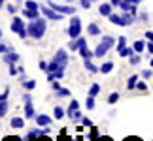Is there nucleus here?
I'll return each mask as SVG.
<instances>
[{
  "label": "nucleus",
  "instance_id": "nucleus-51",
  "mask_svg": "<svg viewBox=\"0 0 153 141\" xmlns=\"http://www.w3.org/2000/svg\"><path fill=\"white\" fill-rule=\"evenodd\" d=\"M140 19H142V21H148L149 15H148V13H142V15H140Z\"/></svg>",
  "mask_w": 153,
  "mask_h": 141
},
{
  "label": "nucleus",
  "instance_id": "nucleus-44",
  "mask_svg": "<svg viewBox=\"0 0 153 141\" xmlns=\"http://www.w3.org/2000/svg\"><path fill=\"white\" fill-rule=\"evenodd\" d=\"M6 10H8V11H10V13H11V15H13V13H15V11H17V8H15V6H13V4H8V6H6Z\"/></svg>",
  "mask_w": 153,
  "mask_h": 141
},
{
  "label": "nucleus",
  "instance_id": "nucleus-42",
  "mask_svg": "<svg viewBox=\"0 0 153 141\" xmlns=\"http://www.w3.org/2000/svg\"><path fill=\"white\" fill-rule=\"evenodd\" d=\"M51 89L55 90V92H57L59 89H61V83H59V79H55V81H53V83H51Z\"/></svg>",
  "mask_w": 153,
  "mask_h": 141
},
{
  "label": "nucleus",
  "instance_id": "nucleus-27",
  "mask_svg": "<svg viewBox=\"0 0 153 141\" xmlns=\"http://www.w3.org/2000/svg\"><path fill=\"white\" fill-rule=\"evenodd\" d=\"M117 53H119L121 49H125V47H127V38L125 36H119V38H117Z\"/></svg>",
  "mask_w": 153,
  "mask_h": 141
},
{
  "label": "nucleus",
  "instance_id": "nucleus-13",
  "mask_svg": "<svg viewBox=\"0 0 153 141\" xmlns=\"http://www.w3.org/2000/svg\"><path fill=\"white\" fill-rule=\"evenodd\" d=\"M79 55H81L83 60H93V58H95V51H91L87 45H81L79 47Z\"/></svg>",
  "mask_w": 153,
  "mask_h": 141
},
{
  "label": "nucleus",
  "instance_id": "nucleus-40",
  "mask_svg": "<svg viewBox=\"0 0 153 141\" xmlns=\"http://www.w3.org/2000/svg\"><path fill=\"white\" fill-rule=\"evenodd\" d=\"M48 66H49V62H45V60H40V64H38V68L45 73H48Z\"/></svg>",
  "mask_w": 153,
  "mask_h": 141
},
{
  "label": "nucleus",
  "instance_id": "nucleus-34",
  "mask_svg": "<svg viewBox=\"0 0 153 141\" xmlns=\"http://www.w3.org/2000/svg\"><path fill=\"white\" fill-rule=\"evenodd\" d=\"M25 8H28V10H40V4L34 2V0H27V2H25Z\"/></svg>",
  "mask_w": 153,
  "mask_h": 141
},
{
  "label": "nucleus",
  "instance_id": "nucleus-41",
  "mask_svg": "<svg viewBox=\"0 0 153 141\" xmlns=\"http://www.w3.org/2000/svg\"><path fill=\"white\" fill-rule=\"evenodd\" d=\"M13 47H10V45H4V43H0V55H4L6 51H11Z\"/></svg>",
  "mask_w": 153,
  "mask_h": 141
},
{
  "label": "nucleus",
  "instance_id": "nucleus-35",
  "mask_svg": "<svg viewBox=\"0 0 153 141\" xmlns=\"http://www.w3.org/2000/svg\"><path fill=\"white\" fill-rule=\"evenodd\" d=\"M8 66H10V75L11 77H13V75H19V68H17L15 64H8Z\"/></svg>",
  "mask_w": 153,
  "mask_h": 141
},
{
  "label": "nucleus",
  "instance_id": "nucleus-21",
  "mask_svg": "<svg viewBox=\"0 0 153 141\" xmlns=\"http://www.w3.org/2000/svg\"><path fill=\"white\" fill-rule=\"evenodd\" d=\"M53 117H55L57 120H61L62 117H66V111H64L61 105H55V109H53Z\"/></svg>",
  "mask_w": 153,
  "mask_h": 141
},
{
  "label": "nucleus",
  "instance_id": "nucleus-5",
  "mask_svg": "<svg viewBox=\"0 0 153 141\" xmlns=\"http://www.w3.org/2000/svg\"><path fill=\"white\" fill-rule=\"evenodd\" d=\"M23 102H25V117H27V119H34V117H36V111H34L32 96L28 94V90L25 92V96H23Z\"/></svg>",
  "mask_w": 153,
  "mask_h": 141
},
{
  "label": "nucleus",
  "instance_id": "nucleus-2",
  "mask_svg": "<svg viewBox=\"0 0 153 141\" xmlns=\"http://www.w3.org/2000/svg\"><path fill=\"white\" fill-rule=\"evenodd\" d=\"M81 28H83V25H81V19L78 15H72V19H70V25L66 28V34L70 36V40H76L81 36Z\"/></svg>",
  "mask_w": 153,
  "mask_h": 141
},
{
  "label": "nucleus",
  "instance_id": "nucleus-47",
  "mask_svg": "<svg viewBox=\"0 0 153 141\" xmlns=\"http://www.w3.org/2000/svg\"><path fill=\"white\" fill-rule=\"evenodd\" d=\"M146 49H148L149 55H153V42H148V45H146Z\"/></svg>",
  "mask_w": 153,
  "mask_h": 141
},
{
  "label": "nucleus",
  "instance_id": "nucleus-10",
  "mask_svg": "<svg viewBox=\"0 0 153 141\" xmlns=\"http://www.w3.org/2000/svg\"><path fill=\"white\" fill-rule=\"evenodd\" d=\"M42 15V11L40 10H28V8H23V17L28 21H32V19H38V17Z\"/></svg>",
  "mask_w": 153,
  "mask_h": 141
},
{
  "label": "nucleus",
  "instance_id": "nucleus-36",
  "mask_svg": "<svg viewBox=\"0 0 153 141\" xmlns=\"http://www.w3.org/2000/svg\"><path fill=\"white\" fill-rule=\"evenodd\" d=\"M81 124H83L85 128H91L93 126V120L89 119V117H81Z\"/></svg>",
  "mask_w": 153,
  "mask_h": 141
},
{
  "label": "nucleus",
  "instance_id": "nucleus-8",
  "mask_svg": "<svg viewBox=\"0 0 153 141\" xmlns=\"http://www.w3.org/2000/svg\"><path fill=\"white\" fill-rule=\"evenodd\" d=\"M81 45H87V40H85L83 36H79V38H76V40H70L68 49H70V51H79Z\"/></svg>",
  "mask_w": 153,
  "mask_h": 141
},
{
  "label": "nucleus",
  "instance_id": "nucleus-33",
  "mask_svg": "<svg viewBox=\"0 0 153 141\" xmlns=\"http://www.w3.org/2000/svg\"><path fill=\"white\" fill-rule=\"evenodd\" d=\"M85 107L87 109H95V96H87V100H85Z\"/></svg>",
  "mask_w": 153,
  "mask_h": 141
},
{
  "label": "nucleus",
  "instance_id": "nucleus-31",
  "mask_svg": "<svg viewBox=\"0 0 153 141\" xmlns=\"http://www.w3.org/2000/svg\"><path fill=\"white\" fill-rule=\"evenodd\" d=\"M55 94H57V98H68V96H70V90L64 89V87H61V89H59Z\"/></svg>",
  "mask_w": 153,
  "mask_h": 141
},
{
  "label": "nucleus",
  "instance_id": "nucleus-14",
  "mask_svg": "<svg viewBox=\"0 0 153 141\" xmlns=\"http://www.w3.org/2000/svg\"><path fill=\"white\" fill-rule=\"evenodd\" d=\"M108 51H110V47L106 45L104 42H100V43L95 47V57H97V58H102L104 55H108Z\"/></svg>",
  "mask_w": 153,
  "mask_h": 141
},
{
  "label": "nucleus",
  "instance_id": "nucleus-3",
  "mask_svg": "<svg viewBox=\"0 0 153 141\" xmlns=\"http://www.w3.org/2000/svg\"><path fill=\"white\" fill-rule=\"evenodd\" d=\"M40 11H42V15L45 17L48 21H62V13H59V11H55L51 8L49 4H45V6H40Z\"/></svg>",
  "mask_w": 153,
  "mask_h": 141
},
{
  "label": "nucleus",
  "instance_id": "nucleus-29",
  "mask_svg": "<svg viewBox=\"0 0 153 141\" xmlns=\"http://www.w3.org/2000/svg\"><path fill=\"white\" fill-rule=\"evenodd\" d=\"M140 60H142L140 53H134L132 57H128V62H131V66H136V64H140Z\"/></svg>",
  "mask_w": 153,
  "mask_h": 141
},
{
  "label": "nucleus",
  "instance_id": "nucleus-55",
  "mask_svg": "<svg viewBox=\"0 0 153 141\" xmlns=\"http://www.w3.org/2000/svg\"><path fill=\"white\" fill-rule=\"evenodd\" d=\"M2 6H4V0H0V8H2Z\"/></svg>",
  "mask_w": 153,
  "mask_h": 141
},
{
  "label": "nucleus",
  "instance_id": "nucleus-18",
  "mask_svg": "<svg viewBox=\"0 0 153 141\" xmlns=\"http://www.w3.org/2000/svg\"><path fill=\"white\" fill-rule=\"evenodd\" d=\"M87 34H89V36H98V34H100V26H98L97 23H89V25H87Z\"/></svg>",
  "mask_w": 153,
  "mask_h": 141
},
{
  "label": "nucleus",
  "instance_id": "nucleus-58",
  "mask_svg": "<svg viewBox=\"0 0 153 141\" xmlns=\"http://www.w3.org/2000/svg\"><path fill=\"white\" fill-rule=\"evenodd\" d=\"M93 2H95V0H93Z\"/></svg>",
  "mask_w": 153,
  "mask_h": 141
},
{
  "label": "nucleus",
  "instance_id": "nucleus-6",
  "mask_svg": "<svg viewBox=\"0 0 153 141\" xmlns=\"http://www.w3.org/2000/svg\"><path fill=\"white\" fill-rule=\"evenodd\" d=\"M10 28H11V32H15V34H21V32L27 28V25H25V21H23V17H13V19H11V25H10Z\"/></svg>",
  "mask_w": 153,
  "mask_h": 141
},
{
  "label": "nucleus",
  "instance_id": "nucleus-7",
  "mask_svg": "<svg viewBox=\"0 0 153 141\" xmlns=\"http://www.w3.org/2000/svg\"><path fill=\"white\" fill-rule=\"evenodd\" d=\"M53 60H55L57 64H61V66L66 68V64H68V53H66V49H59V51L55 53V57H53Z\"/></svg>",
  "mask_w": 153,
  "mask_h": 141
},
{
  "label": "nucleus",
  "instance_id": "nucleus-46",
  "mask_svg": "<svg viewBox=\"0 0 153 141\" xmlns=\"http://www.w3.org/2000/svg\"><path fill=\"white\" fill-rule=\"evenodd\" d=\"M95 141H114V139H111V137H108V136H98Z\"/></svg>",
  "mask_w": 153,
  "mask_h": 141
},
{
  "label": "nucleus",
  "instance_id": "nucleus-53",
  "mask_svg": "<svg viewBox=\"0 0 153 141\" xmlns=\"http://www.w3.org/2000/svg\"><path fill=\"white\" fill-rule=\"evenodd\" d=\"M38 141H51V139H49V137H48V136H42V137H40V139H38Z\"/></svg>",
  "mask_w": 153,
  "mask_h": 141
},
{
  "label": "nucleus",
  "instance_id": "nucleus-50",
  "mask_svg": "<svg viewBox=\"0 0 153 141\" xmlns=\"http://www.w3.org/2000/svg\"><path fill=\"white\" fill-rule=\"evenodd\" d=\"M123 141H142V139H140V137H134V136H131V137H125Z\"/></svg>",
  "mask_w": 153,
  "mask_h": 141
},
{
  "label": "nucleus",
  "instance_id": "nucleus-20",
  "mask_svg": "<svg viewBox=\"0 0 153 141\" xmlns=\"http://www.w3.org/2000/svg\"><path fill=\"white\" fill-rule=\"evenodd\" d=\"M134 53H136V51H134V47H125V49H121L117 55H119L121 58H128V57H132Z\"/></svg>",
  "mask_w": 153,
  "mask_h": 141
},
{
  "label": "nucleus",
  "instance_id": "nucleus-37",
  "mask_svg": "<svg viewBox=\"0 0 153 141\" xmlns=\"http://www.w3.org/2000/svg\"><path fill=\"white\" fill-rule=\"evenodd\" d=\"M136 89L142 90V92H146V90H148V83H146V81H138V83H136Z\"/></svg>",
  "mask_w": 153,
  "mask_h": 141
},
{
  "label": "nucleus",
  "instance_id": "nucleus-38",
  "mask_svg": "<svg viewBox=\"0 0 153 141\" xmlns=\"http://www.w3.org/2000/svg\"><path fill=\"white\" fill-rule=\"evenodd\" d=\"M91 4H93V0H79V6H81L83 10H89Z\"/></svg>",
  "mask_w": 153,
  "mask_h": 141
},
{
  "label": "nucleus",
  "instance_id": "nucleus-39",
  "mask_svg": "<svg viewBox=\"0 0 153 141\" xmlns=\"http://www.w3.org/2000/svg\"><path fill=\"white\" fill-rule=\"evenodd\" d=\"M8 98H10V89H6L2 94H0V102H8Z\"/></svg>",
  "mask_w": 153,
  "mask_h": 141
},
{
  "label": "nucleus",
  "instance_id": "nucleus-30",
  "mask_svg": "<svg viewBox=\"0 0 153 141\" xmlns=\"http://www.w3.org/2000/svg\"><path fill=\"white\" fill-rule=\"evenodd\" d=\"M10 111V104L8 102H0V117H6Z\"/></svg>",
  "mask_w": 153,
  "mask_h": 141
},
{
  "label": "nucleus",
  "instance_id": "nucleus-32",
  "mask_svg": "<svg viewBox=\"0 0 153 141\" xmlns=\"http://www.w3.org/2000/svg\"><path fill=\"white\" fill-rule=\"evenodd\" d=\"M117 100H119V92H111L110 96H108V104H110V105H115Z\"/></svg>",
  "mask_w": 153,
  "mask_h": 141
},
{
  "label": "nucleus",
  "instance_id": "nucleus-48",
  "mask_svg": "<svg viewBox=\"0 0 153 141\" xmlns=\"http://www.w3.org/2000/svg\"><path fill=\"white\" fill-rule=\"evenodd\" d=\"M123 2V0H110V4L114 6V8H119V4Z\"/></svg>",
  "mask_w": 153,
  "mask_h": 141
},
{
  "label": "nucleus",
  "instance_id": "nucleus-17",
  "mask_svg": "<svg viewBox=\"0 0 153 141\" xmlns=\"http://www.w3.org/2000/svg\"><path fill=\"white\" fill-rule=\"evenodd\" d=\"M83 66L89 73H98L100 72V66H97V64H93V60H83Z\"/></svg>",
  "mask_w": 153,
  "mask_h": 141
},
{
  "label": "nucleus",
  "instance_id": "nucleus-54",
  "mask_svg": "<svg viewBox=\"0 0 153 141\" xmlns=\"http://www.w3.org/2000/svg\"><path fill=\"white\" fill-rule=\"evenodd\" d=\"M149 66H151V68H153V58H151V60H149Z\"/></svg>",
  "mask_w": 153,
  "mask_h": 141
},
{
  "label": "nucleus",
  "instance_id": "nucleus-45",
  "mask_svg": "<svg viewBox=\"0 0 153 141\" xmlns=\"http://www.w3.org/2000/svg\"><path fill=\"white\" fill-rule=\"evenodd\" d=\"M146 40H148V42H153V30H146Z\"/></svg>",
  "mask_w": 153,
  "mask_h": 141
},
{
  "label": "nucleus",
  "instance_id": "nucleus-1",
  "mask_svg": "<svg viewBox=\"0 0 153 141\" xmlns=\"http://www.w3.org/2000/svg\"><path fill=\"white\" fill-rule=\"evenodd\" d=\"M27 30H28V38L34 40H42L45 30H48V19L44 15H40L38 19H32L27 23Z\"/></svg>",
  "mask_w": 153,
  "mask_h": 141
},
{
  "label": "nucleus",
  "instance_id": "nucleus-26",
  "mask_svg": "<svg viewBox=\"0 0 153 141\" xmlns=\"http://www.w3.org/2000/svg\"><path fill=\"white\" fill-rule=\"evenodd\" d=\"M76 109H79V104H78V100H70V105H68V109H66V117L72 113V111Z\"/></svg>",
  "mask_w": 153,
  "mask_h": 141
},
{
  "label": "nucleus",
  "instance_id": "nucleus-15",
  "mask_svg": "<svg viewBox=\"0 0 153 141\" xmlns=\"http://www.w3.org/2000/svg\"><path fill=\"white\" fill-rule=\"evenodd\" d=\"M34 120H36V124L40 126V128H44V126H49L51 124V117H48V115H36L34 117Z\"/></svg>",
  "mask_w": 153,
  "mask_h": 141
},
{
  "label": "nucleus",
  "instance_id": "nucleus-22",
  "mask_svg": "<svg viewBox=\"0 0 153 141\" xmlns=\"http://www.w3.org/2000/svg\"><path fill=\"white\" fill-rule=\"evenodd\" d=\"M23 89L28 90V92L34 90V89H36V81H34V79H25V81H23Z\"/></svg>",
  "mask_w": 153,
  "mask_h": 141
},
{
  "label": "nucleus",
  "instance_id": "nucleus-9",
  "mask_svg": "<svg viewBox=\"0 0 153 141\" xmlns=\"http://www.w3.org/2000/svg\"><path fill=\"white\" fill-rule=\"evenodd\" d=\"M98 13H100L102 17H110L111 13H114V6H111L110 2H102L100 6H98Z\"/></svg>",
  "mask_w": 153,
  "mask_h": 141
},
{
  "label": "nucleus",
  "instance_id": "nucleus-19",
  "mask_svg": "<svg viewBox=\"0 0 153 141\" xmlns=\"http://www.w3.org/2000/svg\"><path fill=\"white\" fill-rule=\"evenodd\" d=\"M146 45H148V43H146L144 40H136V42L132 43V47H134V51H136V53H140V55H142V53L146 51Z\"/></svg>",
  "mask_w": 153,
  "mask_h": 141
},
{
  "label": "nucleus",
  "instance_id": "nucleus-57",
  "mask_svg": "<svg viewBox=\"0 0 153 141\" xmlns=\"http://www.w3.org/2000/svg\"><path fill=\"white\" fill-rule=\"evenodd\" d=\"M0 40H2V28H0Z\"/></svg>",
  "mask_w": 153,
  "mask_h": 141
},
{
  "label": "nucleus",
  "instance_id": "nucleus-16",
  "mask_svg": "<svg viewBox=\"0 0 153 141\" xmlns=\"http://www.w3.org/2000/svg\"><path fill=\"white\" fill-rule=\"evenodd\" d=\"M10 126L13 128V130H21V128H25V119H21V117H11Z\"/></svg>",
  "mask_w": 153,
  "mask_h": 141
},
{
  "label": "nucleus",
  "instance_id": "nucleus-52",
  "mask_svg": "<svg viewBox=\"0 0 153 141\" xmlns=\"http://www.w3.org/2000/svg\"><path fill=\"white\" fill-rule=\"evenodd\" d=\"M127 2H131V4H136V6H138L140 2H142V0H127Z\"/></svg>",
  "mask_w": 153,
  "mask_h": 141
},
{
  "label": "nucleus",
  "instance_id": "nucleus-28",
  "mask_svg": "<svg viewBox=\"0 0 153 141\" xmlns=\"http://www.w3.org/2000/svg\"><path fill=\"white\" fill-rule=\"evenodd\" d=\"M68 117H70V119H72L74 122H81V117H83V115H81V111H79V109H76V111H72V113H70Z\"/></svg>",
  "mask_w": 153,
  "mask_h": 141
},
{
  "label": "nucleus",
  "instance_id": "nucleus-56",
  "mask_svg": "<svg viewBox=\"0 0 153 141\" xmlns=\"http://www.w3.org/2000/svg\"><path fill=\"white\" fill-rule=\"evenodd\" d=\"M74 2V0H66V4H72Z\"/></svg>",
  "mask_w": 153,
  "mask_h": 141
},
{
  "label": "nucleus",
  "instance_id": "nucleus-11",
  "mask_svg": "<svg viewBox=\"0 0 153 141\" xmlns=\"http://www.w3.org/2000/svg\"><path fill=\"white\" fill-rule=\"evenodd\" d=\"M4 62L6 64H15V62H19V55L11 49V51H6L4 53Z\"/></svg>",
  "mask_w": 153,
  "mask_h": 141
},
{
  "label": "nucleus",
  "instance_id": "nucleus-24",
  "mask_svg": "<svg viewBox=\"0 0 153 141\" xmlns=\"http://www.w3.org/2000/svg\"><path fill=\"white\" fill-rule=\"evenodd\" d=\"M111 70H114V62H110V60H108V62H104L102 66H100V72H102L104 75H108Z\"/></svg>",
  "mask_w": 153,
  "mask_h": 141
},
{
  "label": "nucleus",
  "instance_id": "nucleus-12",
  "mask_svg": "<svg viewBox=\"0 0 153 141\" xmlns=\"http://www.w3.org/2000/svg\"><path fill=\"white\" fill-rule=\"evenodd\" d=\"M108 19H110L111 25H115V26H125V19H123V13H115V11H114V13H111Z\"/></svg>",
  "mask_w": 153,
  "mask_h": 141
},
{
  "label": "nucleus",
  "instance_id": "nucleus-25",
  "mask_svg": "<svg viewBox=\"0 0 153 141\" xmlns=\"http://www.w3.org/2000/svg\"><path fill=\"white\" fill-rule=\"evenodd\" d=\"M100 90H102V87H100V85H98V83H93V85L89 87V96H97V94L100 92Z\"/></svg>",
  "mask_w": 153,
  "mask_h": 141
},
{
  "label": "nucleus",
  "instance_id": "nucleus-4",
  "mask_svg": "<svg viewBox=\"0 0 153 141\" xmlns=\"http://www.w3.org/2000/svg\"><path fill=\"white\" fill-rule=\"evenodd\" d=\"M48 4H49L55 11H59V13H62V15H70V17L76 15V10H74L72 4H57V2H53V0H49Z\"/></svg>",
  "mask_w": 153,
  "mask_h": 141
},
{
  "label": "nucleus",
  "instance_id": "nucleus-43",
  "mask_svg": "<svg viewBox=\"0 0 153 141\" xmlns=\"http://www.w3.org/2000/svg\"><path fill=\"white\" fill-rule=\"evenodd\" d=\"M151 75H153V72H151V70H144V72H142V77H144V79H149Z\"/></svg>",
  "mask_w": 153,
  "mask_h": 141
},
{
  "label": "nucleus",
  "instance_id": "nucleus-23",
  "mask_svg": "<svg viewBox=\"0 0 153 141\" xmlns=\"http://www.w3.org/2000/svg\"><path fill=\"white\" fill-rule=\"evenodd\" d=\"M136 83H138V75H131V77L127 79V89L134 90V89H136Z\"/></svg>",
  "mask_w": 153,
  "mask_h": 141
},
{
  "label": "nucleus",
  "instance_id": "nucleus-49",
  "mask_svg": "<svg viewBox=\"0 0 153 141\" xmlns=\"http://www.w3.org/2000/svg\"><path fill=\"white\" fill-rule=\"evenodd\" d=\"M2 141H21L19 137H15V136H11V137H4Z\"/></svg>",
  "mask_w": 153,
  "mask_h": 141
}]
</instances>
